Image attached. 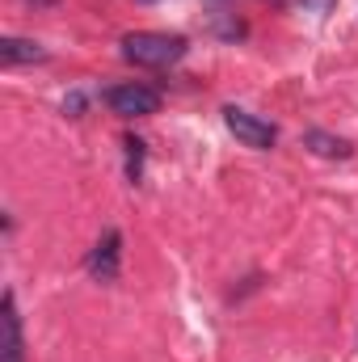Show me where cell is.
<instances>
[{
	"label": "cell",
	"instance_id": "1",
	"mask_svg": "<svg viewBox=\"0 0 358 362\" xmlns=\"http://www.w3.org/2000/svg\"><path fill=\"white\" fill-rule=\"evenodd\" d=\"M185 55L181 34H156V30H135L122 38V59L135 68H169Z\"/></svg>",
	"mask_w": 358,
	"mask_h": 362
},
{
	"label": "cell",
	"instance_id": "2",
	"mask_svg": "<svg viewBox=\"0 0 358 362\" xmlns=\"http://www.w3.org/2000/svg\"><path fill=\"white\" fill-rule=\"evenodd\" d=\"M224 127H228L245 148H258V152H270V148L278 144V131L270 127L266 118H258V114H249V110H241V105H224Z\"/></svg>",
	"mask_w": 358,
	"mask_h": 362
},
{
	"label": "cell",
	"instance_id": "3",
	"mask_svg": "<svg viewBox=\"0 0 358 362\" xmlns=\"http://www.w3.org/2000/svg\"><path fill=\"white\" fill-rule=\"evenodd\" d=\"M105 105H110L118 118H144V114H156V110H161V93L131 81V85L105 89Z\"/></svg>",
	"mask_w": 358,
	"mask_h": 362
},
{
	"label": "cell",
	"instance_id": "4",
	"mask_svg": "<svg viewBox=\"0 0 358 362\" xmlns=\"http://www.w3.org/2000/svg\"><path fill=\"white\" fill-rule=\"evenodd\" d=\"M118 262H122V232L118 228H105L101 240L89 249L85 257V270L97 278V282H114L118 278Z\"/></svg>",
	"mask_w": 358,
	"mask_h": 362
},
{
	"label": "cell",
	"instance_id": "5",
	"mask_svg": "<svg viewBox=\"0 0 358 362\" xmlns=\"http://www.w3.org/2000/svg\"><path fill=\"white\" fill-rule=\"evenodd\" d=\"M4 350H0V362H21L25 358V341H21V316H17V299L13 291H4Z\"/></svg>",
	"mask_w": 358,
	"mask_h": 362
},
{
	"label": "cell",
	"instance_id": "6",
	"mask_svg": "<svg viewBox=\"0 0 358 362\" xmlns=\"http://www.w3.org/2000/svg\"><path fill=\"white\" fill-rule=\"evenodd\" d=\"M304 144L316 152V156H325V160H346L354 148H350V139H342V135H329V131H321V127H312V131H304Z\"/></svg>",
	"mask_w": 358,
	"mask_h": 362
},
{
	"label": "cell",
	"instance_id": "7",
	"mask_svg": "<svg viewBox=\"0 0 358 362\" xmlns=\"http://www.w3.org/2000/svg\"><path fill=\"white\" fill-rule=\"evenodd\" d=\"M42 59H47V51H42L38 42H30V38H4V42H0V64H4V68L42 64Z\"/></svg>",
	"mask_w": 358,
	"mask_h": 362
},
{
	"label": "cell",
	"instance_id": "8",
	"mask_svg": "<svg viewBox=\"0 0 358 362\" xmlns=\"http://www.w3.org/2000/svg\"><path fill=\"white\" fill-rule=\"evenodd\" d=\"M127 181L135 185V181L144 177V139H135V135H127Z\"/></svg>",
	"mask_w": 358,
	"mask_h": 362
},
{
	"label": "cell",
	"instance_id": "9",
	"mask_svg": "<svg viewBox=\"0 0 358 362\" xmlns=\"http://www.w3.org/2000/svg\"><path fill=\"white\" fill-rule=\"evenodd\" d=\"M64 110H72V114H81V110H85V101H81V93H72V97L64 101Z\"/></svg>",
	"mask_w": 358,
	"mask_h": 362
},
{
	"label": "cell",
	"instance_id": "10",
	"mask_svg": "<svg viewBox=\"0 0 358 362\" xmlns=\"http://www.w3.org/2000/svg\"><path fill=\"white\" fill-rule=\"evenodd\" d=\"M299 4H304V8H321V13H325V8H329L333 0H299Z\"/></svg>",
	"mask_w": 358,
	"mask_h": 362
},
{
	"label": "cell",
	"instance_id": "11",
	"mask_svg": "<svg viewBox=\"0 0 358 362\" xmlns=\"http://www.w3.org/2000/svg\"><path fill=\"white\" fill-rule=\"evenodd\" d=\"M34 4H55V0H34Z\"/></svg>",
	"mask_w": 358,
	"mask_h": 362
},
{
	"label": "cell",
	"instance_id": "12",
	"mask_svg": "<svg viewBox=\"0 0 358 362\" xmlns=\"http://www.w3.org/2000/svg\"><path fill=\"white\" fill-rule=\"evenodd\" d=\"M144 4H152V0H144Z\"/></svg>",
	"mask_w": 358,
	"mask_h": 362
}]
</instances>
